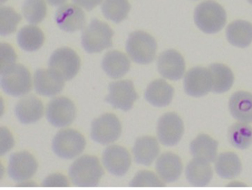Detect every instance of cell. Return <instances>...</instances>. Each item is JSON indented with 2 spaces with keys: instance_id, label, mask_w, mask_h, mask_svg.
<instances>
[{
  "instance_id": "9c48e42d",
  "label": "cell",
  "mask_w": 252,
  "mask_h": 190,
  "mask_svg": "<svg viewBox=\"0 0 252 190\" xmlns=\"http://www.w3.org/2000/svg\"><path fill=\"white\" fill-rule=\"evenodd\" d=\"M139 98L133 82L129 80L116 81L109 84V94L105 102L117 109L127 112L133 108Z\"/></svg>"
},
{
  "instance_id": "d6986e66",
  "label": "cell",
  "mask_w": 252,
  "mask_h": 190,
  "mask_svg": "<svg viewBox=\"0 0 252 190\" xmlns=\"http://www.w3.org/2000/svg\"><path fill=\"white\" fill-rule=\"evenodd\" d=\"M156 169L161 181L174 183L180 178L184 167L178 156L172 153H165L158 158Z\"/></svg>"
},
{
  "instance_id": "f35d334b",
  "label": "cell",
  "mask_w": 252,
  "mask_h": 190,
  "mask_svg": "<svg viewBox=\"0 0 252 190\" xmlns=\"http://www.w3.org/2000/svg\"><path fill=\"white\" fill-rule=\"evenodd\" d=\"M67 0H46V2L53 6H59L65 3Z\"/></svg>"
},
{
  "instance_id": "4316f807",
  "label": "cell",
  "mask_w": 252,
  "mask_h": 190,
  "mask_svg": "<svg viewBox=\"0 0 252 190\" xmlns=\"http://www.w3.org/2000/svg\"><path fill=\"white\" fill-rule=\"evenodd\" d=\"M212 80L211 92L223 94L230 90L234 83L233 71L227 66L219 63L211 64L208 67Z\"/></svg>"
},
{
  "instance_id": "f546056e",
  "label": "cell",
  "mask_w": 252,
  "mask_h": 190,
  "mask_svg": "<svg viewBox=\"0 0 252 190\" xmlns=\"http://www.w3.org/2000/svg\"><path fill=\"white\" fill-rule=\"evenodd\" d=\"M228 139L233 147L246 149L252 144V127L247 123L233 124L228 129Z\"/></svg>"
},
{
  "instance_id": "44dd1931",
  "label": "cell",
  "mask_w": 252,
  "mask_h": 190,
  "mask_svg": "<svg viewBox=\"0 0 252 190\" xmlns=\"http://www.w3.org/2000/svg\"><path fill=\"white\" fill-rule=\"evenodd\" d=\"M160 149L157 139L153 136H143L136 139L133 148L134 160L137 164L149 166L158 156Z\"/></svg>"
},
{
  "instance_id": "7c38bea8",
  "label": "cell",
  "mask_w": 252,
  "mask_h": 190,
  "mask_svg": "<svg viewBox=\"0 0 252 190\" xmlns=\"http://www.w3.org/2000/svg\"><path fill=\"white\" fill-rule=\"evenodd\" d=\"M36 159L28 152L13 153L8 159V174L16 182H25L32 178L37 171Z\"/></svg>"
},
{
  "instance_id": "d590c367",
  "label": "cell",
  "mask_w": 252,
  "mask_h": 190,
  "mask_svg": "<svg viewBox=\"0 0 252 190\" xmlns=\"http://www.w3.org/2000/svg\"><path fill=\"white\" fill-rule=\"evenodd\" d=\"M0 137H1L0 153L1 156H4L12 149L15 144V141L12 133H10L6 127H1L0 129Z\"/></svg>"
},
{
  "instance_id": "f1b7e54d",
  "label": "cell",
  "mask_w": 252,
  "mask_h": 190,
  "mask_svg": "<svg viewBox=\"0 0 252 190\" xmlns=\"http://www.w3.org/2000/svg\"><path fill=\"white\" fill-rule=\"evenodd\" d=\"M45 36L41 29L34 25L24 27L18 32L17 41L18 46L25 51H37L44 43Z\"/></svg>"
},
{
  "instance_id": "1f68e13d",
  "label": "cell",
  "mask_w": 252,
  "mask_h": 190,
  "mask_svg": "<svg viewBox=\"0 0 252 190\" xmlns=\"http://www.w3.org/2000/svg\"><path fill=\"white\" fill-rule=\"evenodd\" d=\"M47 13L44 0H25L22 6V14L25 19L32 25H37L43 21Z\"/></svg>"
},
{
  "instance_id": "e0dca14e",
  "label": "cell",
  "mask_w": 252,
  "mask_h": 190,
  "mask_svg": "<svg viewBox=\"0 0 252 190\" xmlns=\"http://www.w3.org/2000/svg\"><path fill=\"white\" fill-rule=\"evenodd\" d=\"M36 92L43 96L52 97L60 94L64 87V80L51 69H38L33 77Z\"/></svg>"
},
{
  "instance_id": "5b68a950",
  "label": "cell",
  "mask_w": 252,
  "mask_h": 190,
  "mask_svg": "<svg viewBox=\"0 0 252 190\" xmlns=\"http://www.w3.org/2000/svg\"><path fill=\"white\" fill-rule=\"evenodd\" d=\"M86 147V139L74 129L60 130L53 138V153L63 159H73L80 156Z\"/></svg>"
},
{
  "instance_id": "ab89813d",
  "label": "cell",
  "mask_w": 252,
  "mask_h": 190,
  "mask_svg": "<svg viewBox=\"0 0 252 190\" xmlns=\"http://www.w3.org/2000/svg\"><path fill=\"white\" fill-rule=\"evenodd\" d=\"M248 2H250L251 4H252V0H248Z\"/></svg>"
},
{
  "instance_id": "8fae6325",
  "label": "cell",
  "mask_w": 252,
  "mask_h": 190,
  "mask_svg": "<svg viewBox=\"0 0 252 190\" xmlns=\"http://www.w3.org/2000/svg\"><path fill=\"white\" fill-rule=\"evenodd\" d=\"M76 107L66 97L53 98L46 108L48 122L56 127H64L72 124L76 118Z\"/></svg>"
},
{
  "instance_id": "ffe728a7",
  "label": "cell",
  "mask_w": 252,
  "mask_h": 190,
  "mask_svg": "<svg viewBox=\"0 0 252 190\" xmlns=\"http://www.w3.org/2000/svg\"><path fill=\"white\" fill-rule=\"evenodd\" d=\"M174 94L172 86L163 79H158L149 84L145 98L153 106L166 107L172 101Z\"/></svg>"
},
{
  "instance_id": "cb8c5ba5",
  "label": "cell",
  "mask_w": 252,
  "mask_h": 190,
  "mask_svg": "<svg viewBox=\"0 0 252 190\" xmlns=\"http://www.w3.org/2000/svg\"><path fill=\"white\" fill-rule=\"evenodd\" d=\"M186 177L194 187H206L213 178V171L209 162L194 158L187 166Z\"/></svg>"
},
{
  "instance_id": "7402d4cb",
  "label": "cell",
  "mask_w": 252,
  "mask_h": 190,
  "mask_svg": "<svg viewBox=\"0 0 252 190\" xmlns=\"http://www.w3.org/2000/svg\"><path fill=\"white\" fill-rule=\"evenodd\" d=\"M229 108L235 119L243 123H252V94L250 93H235L229 98Z\"/></svg>"
},
{
  "instance_id": "836d02e7",
  "label": "cell",
  "mask_w": 252,
  "mask_h": 190,
  "mask_svg": "<svg viewBox=\"0 0 252 190\" xmlns=\"http://www.w3.org/2000/svg\"><path fill=\"white\" fill-rule=\"evenodd\" d=\"M17 61V54L13 48L8 43L0 45V73L3 74L12 68Z\"/></svg>"
},
{
  "instance_id": "277c9868",
  "label": "cell",
  "mask_w": 252,
  "mask_h": 190,
  "mask_svg": "<svg viewBox=\"0 0 252 190\" xmlns=\"http://www.w3.org/2000/svg\"><path fill=\"white\" fill-rule=\"evenodd\" d=\"M126 50L130 59L137 64H150L156 58L157 43L153 36L137 31L129 34Z\"/></svg>"
},
{
  "instance_id": "8d00e7d4",
  "label": "cell",
  "mask_w": 252,
  "mask_h": 190,
  "mask_svg": "<svg viewBox=\"0 0 252 190\" xmlns=\"http://www.w3.org/2000/svg\"><path fill=\"white\" fill-rule=\"evenodd\" d=\"M43 187H68L67 179L62 174H52L45 179Z\"/></svg>"
},
{
  "instance_id": "d6a6232c",
  "label": "cell",
  "mask_w": 252,
  "mask_h": 190,
  "mask_svg": "<svg viewBox=\"0 0 252 190\" xmlns=\"http://www.w3.org/2000/svg\"><path fill=\"white\" fill-rule=\"evenodd\" d=\"M22 16L17 13L13 8L8 6H2L0 8V34L8 36L16 31L17 26Z\"/></svg>"
},
{
  "instance_id": "e575fe53",
  "label": "cell",
  "mask_w": 252,
  "mask_h": 190,
  "mask_svg": "<svg viewBox=\"0 0 252 190\" xmlns=\"http://www.w3.org/2000/svg\"><path fill=\"white\" fill-rule=\"evenodd\" d=\"M159 178L150 171H139L129 185L131 187H164V184Z\"/></svg>"
},
{
  "instance_id": "603a6c76",
  "label": "cell",
  "mask_w": 252,
  "mask_h": 190,
  "mask_svg": "<svg viewBox=\"0 0 252 190\" xmlns=\"http://www.w3.org/2000/svg\"><path fill=\"white\" fill-rule=\"evenodd\" d=\"M102 67L111 78H121L129 71L130 61L125 53L118 50H112L104 56Z\"/></svg>"
},
{
  "instance_id": "52a82bcc",
  "label": "cell",
  "mask_w": 252,
  "mask_h": 190,
  "mask_svg": "<svg viewBox=\"0 0 252 190\" xmlns=\"http://www.w3.org/2000/svg\"><path fill=\"white\" fill-rule=\"evenodd\" d=\"M49 68L64 81H70L80 71V59L77 53L68 47L59 48L49 60Z\"/></svg>"
},
{
  "instance_id": "8992f818",
  "label": "cell",
  "mask_w": 252,
  "mask_h": 190,
  "mask_svg": "<svg viewBox=\"0 0 252 190\" xmlns=\"http://www.w3.org/2000/svg\"><path fill=\"white\" fill-rule=\"evenodd\" d=\"M1 87L7 95L14 97L26 95L32 91V74L25 66L15 64L1 74Z\"/></svg>"
},
{
  "instance_id": "d4e9b609",
  "label": "cell",
  "mask_w": 252,
  "mask_h": 190,
  "mask_svg": "<svg viewBox=\"0 0 252 190\" xmlns=\"http://www.w3.org/2000/svg\"><path fill=\"white\" fill-rule=\"evenodd\" d=\"M218 143L206 134H200L190 143V153L195 158L214 162L218 155Z\"/></svg>"
},
{
  "instance_id": "4fadbf2b",
  "label": "cell",
  "mask_w": 252,
  "mask_h": 190,
  "mask_svg": "<svg viewBox=\"0 0 252 190\" xmlns=\"http://www.w3.org/2000/svg\"><path fill=\"white\" fill-rule=\"evenodd\" d=\"M102 162L110 174L115 177H123L130 167V155L125 148L113 145L105 149Z\"/></svg>"
},
{
  "instance_id": "484cf974",
  "label": "cell",
  "mask_w": 252,
  "mask_h": 190,
  "mask_svg": "<svg viewBox=\"0 0 252 190\" xmlns=\"http://www.w3.org/2000/svg\"><path fill=\"white\" fill-rule=\"evenodd\" d=\"M226 35L229 43L233 46L248 47L252 42V25L246 21L237 20L228 25Z\"/></svg>"
},
{
  "instance_id": "2e32d148",
  "label": "cell",
  "mask_w": 252,
  "mask_h": 190,
  "mask_svg": "<svg viewBox=\"0 0 252 190\" xmlns=\"http://www.w3.org/2000/svg\"><path fill=\"white\" fill-rule=\"evenodd\" d=\"M55 19L60 29L70 33L83 29L86 24L84 11L72 4H66L58 8Z\"/></svg>"
},
{
  "instance_id": "7a4b0ae2",
  "label": "cell",
  "mask_w": 252,
  "mask_h": 190,
  "mask_svg": "<svg viewBox=\"0 0 252 190\" xmlns=\"http://www.w3.org/2000/svg\"><path fill=\"white\" fill-rule=\"evenodd\" d=\"M194 19L196 26L205 33H216L226 25L224 8L218 2L207 0L195 8Z\"/></svg>"
},
{
  "instance_id": "3957f363",
  "label": "cell",
  "mask_w": 252,
  "mask_h": 190,
  "mask_svg": "<svg viewBox=\"0 0 252 190\" xmlns=\"http://www.w3.org/2000/svg\"><path fill=\"white\" fill-rule=\"evenodd\" d=\"M113 36V30L108 24L94 19L83 31L81 44L87 53H100L112 46Z\"/></svg>"
},
{
  "instance_id": "ba28073f",
  "label": "cell",
  "mask_w": 252,
  "mask_h": 190,
  "mask_svg": "<svg viewBox=\"0 0 252 190\" xmlns=\"http://www.w3.org/2000/svg\"><path fill=\"white\" fill-rule=\"evenodd\" d=\"M122 132V124L118 117L107 113L93 121L90 136L95 143L105 146L118 140Z\"/></svg>"
},
{
  "instance_id": "9a60e30c",
  "label": "cell",
  "mask_w": 252,
  "mask_h": 190,
  "mask_svg": "<svg viewBox=\"0 0 252 190\" xmlns=\"http://www.w3.org/2000/svg\"><path fill=\"white\" fill-rule=\"evenodd\" d=\"M158 69L164 78L179 81L185 74V61L180 53L174 49H168L159 56Z\"/></svg>"
},
{
  "instance_id": "6da1fadb",
  "label": "cell",
  "mask_w": 252,
  "mask_h": 190,
  "mask_svg": "<svg viewBox=\"0 0 252 190\" xmlns=\"http://www.w3.org/2000/svg\"><path fill=\"white\" fill-rule=\"evenodd\" d=\"M69 177L77 187H96L104 175L98 158L84 156L77 159L69 168Z\"/></svg>"
},
{
  "instance_id": "5bb4252c",
  "label": "cell",
  "mask_w": 252,
  "mask_h": 190,
  "mask_svg": "<svg viewBox=\"0 0 252 190\" xmlns=\"http://www.w3.org/2000/svg\"><path fill=\"white\" fill-rule=\"evenodd\" d=\"M184 91L187 95L201 97L211 91L212 80L209 69L195 67L186 74L184 81Z\"/></svg>"
},
{
  "instance_id": "74e56055",
  "label": "cell",
  "mask_w": 252,
  "mask_h": 190,
  "mask_svg": "<svg viewBox=\"0 0 252 190\" xmlns=\"http://www.w3.org/2000/svg\"><path fill=\"white\" fill-rule=\"evenodd\" d=\"M76 5L85 8L87 11H91L102 2V0H72Z\"/></svg>"
},
{
  "instance_id": "ac0fdd59",
  "label": "cell",
  "mask_w": 252,
  "mask_h": 190,
  "mask_svg": "<svg viewBox=\"0 0 252 190\" xmlns=\"http://www.w3.org/2000/svg\"><path fill=\"white\" fill-rule=\"evenodd\" d=\"M15 115L23 125L36 123L44 113L43 102L34 95H28L20 100L15 106Z\"/></svg>"
},
{
  "instance_id": "30bf717a",
  "label": "cell",
  "mask_w": 252,
  "mask_h": 190,
  "mask_svg": "<svg viewBox=\"0 0 252 190\" xmlns=\"http://www.w3.org/2000/svg\"><path fill=\"white\" fill-rule=\"evenodd\" d=\"M184 125L177 114L169 112L159 118L157 134L159 141L165 146H176L182 139Z\"/></svg>"
},
{
  "instance_id": "4dcf8cb0",
  "label": "cell",
  "mask_w": 252,
  "mask_h": 190,
  "mask_svg": "<svg viewBox=\"0 0 252 190\" xmlns=\"http://www.w3.org/2000/svg\"><path fill=\"white\" fill-rule=\"evenodd\" d=\"M101 8L106 19L118 24L127 18L130 5L128 0H104Z\"/></svg>"
},
{
  "instance_id": "83f0119b",
  "label": "cell",
  "mask_w": 252,
  "mask_h": 190,
  "mask_svg": "<svg viewBox=\"0 0 252 190\" xmlns=\"http://www.w3.org/2000/svg\"><path fill=\"white\" fill-rule=\"evenodd\" d=\"M242 163L237 155L227 152L219 155L215 162V171L223 179L235 178L242 172Z\"/></svg>"
}]
</instances>
